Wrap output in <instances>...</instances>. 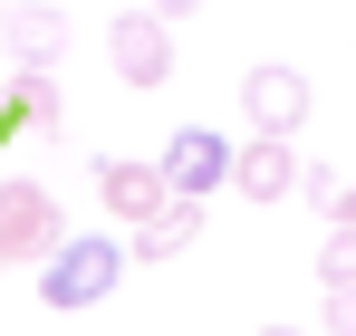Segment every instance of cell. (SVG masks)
I'll return each mask as SVG.
<instances>
[{"mask_svg": "<svg viewBox=\"0 0 356 336\" xmlns=\"http://www.w3.org/2000/svg\"><path fill=\"white\" fill-rule=\"evenodd\" d=\"M116 279H125V240H106V230H67L58 250L39 260V298H49L58 317L67 308H97Z\"/></svg>", "mask_w": 356, "mask_h": 336, "instance_id": "6da1fadb", "label": "cell"}, {"mask_svg": "<svg viewBox=\"0 0 356 336\" xmlns=\"http://www.w3.org/2000/svg\"><path fill=\"white\" fill-rule=\"evenodd\" d=\"M67 240V212L49 183H0V260H49Z\"/></svg>", "mask_w": 356, "mask_h": 336, "instance_id": "7a4b0ae2", "label": "cell"}, {"mask_svg": "<svg viewBox=\"0 0 356 336\" xmlns=\"http://www.w3.org/2000/svg\"><path fill=\"white\" fill-rule=\"evenodd\" d=\"M106 67L125 87H174V19L164 10H125L106 29Z\"/></svg>", "mask_w": 356, "mask_h": 336, "instance_id": "3957f363", "label": "cell"}, {"mask_svg": "<svg viewBox=\"0 0 356 336\" xmlns=\"http://www.w3.org/2000/svg\"><path fill=\"white\" fill-rule=\"evenodd\" d=\"M241 115H250V135H298V125H308V77L280 67V58H260V67L241 77Z\"/></svg>", "mask_w": 356, "mask_h": 336, "instance_id": "277c9868", "label": "cell"}, {"mask_svg": "<svg viewBox=\"0 0 356 336\" xmlns=\"http://www.w3.org/2000/svg\"><path fill=\"white\" fill-rule=\"evenodd\" d=\"M67 39H77V29H67V10H49V0H10V10H0V49L19 58V67H58Z\"/></svg>", "mask_w": 356, "mask_h": 336, "instance_id": "5b68a950", "label": "cell"}, {"mask_svg": "<svg viewBox=\"0 0 356 336\" xmlns=\"http://www.w3.org/2000/svg\"><path fill=\"white\" fill-rule=\"evenodd\" d=\"M97 202L135 230V221H154V212L174 202V183H164V164H125V154H106V164H97Z\"/></svg>", "mask_w": 356, "mask_h": 336, "instance_id": "8992f818", "label": "cell"}, {"mask_svg": "<svg viewBox=\"0 0 356 336\" xmlns=\"http://www.w3.org/2000/svg\"><path fill=\"white\" fill-rule=\"evenodd\" d=\"M232 192L241 202H289L298 192V144L289 135H250V144L232 154Z\"/></svg>", "mask_w": 356, "mask_h": 336, "instance_id": "52a82bcc", "label": "cell"}, {"mask_svg": "<svg viewBox=\"0 0 356 336\" xmlns=\"http://www.w3.org/2000/svg\"><path fill=\"white\" fill-rule=\"evenodd\" d=\"M164 183L193 192V202H212V183H232V144H222L212 125H183L174 144H164Z\"/></svg>", "mask_w": 356, "mask_h": 336, "instance_id": "ba28073f", "label": "cell"}, {"mask_svg": "<svg viewBox=\"0 0 356 336\" xmlns=\"http://www.w3.org/2000/svg\"><path fill=\"white\" fill-rule=\"evenodd\" d=\"M193 240H202V202H193V192H174V202H164L154 221H135V230H125V260L164 269V260H183Z\"/></svg>", "mask_w": 356, "mask_h": 336, "instance_id": "9c48e42d", "label": "cell"}, {"mask_svg": "<svg viewBox=\"0 0 356 336\" xmlns=\"http://www.w3.org/2000/svg\"><path fill=\"white\" fill-rule=\"evenodd\" d=\"M10 106H19V125H39V135H58V125H67L58 87H49V67H19V96H10Z\"/></svg>", "mask_w": 356, "mask_h": 336, "instance_id": "30bf717a", "label": "cell"}, {"mask_svg": "<svg viewBox=\"0 0 356 336\" xmlns=\"http://www.w3.org/2000/svg\"><path fill=\"white\" fill-rule=\"evenodd\" d=\"M318 288H356V230H337V240L318 250Z\"/></svg>", "mask_w": 356, "mask_h": 336, "instance_id": "8fae6325", "label": "cell"}, {"mask_svg": "<svg viewBox=\"0 0 356 336\" xmlns=\"http://www.w3.org/2000/svg\"><path fill=\"white\" fill-rule=\"evenodd\" d=\"M327 336H356V288H327Z\"/></svg>", "mask_w": 356, "mask_h": 336, "instance_id": "7c38bea8", "label": "cell"}, {"mask_svg": "<svg viewBox=\"0 0 356 336\" xmlns=\"http://www.w3.org/2000/svg\"><path fill=\"white\" fill-rule=\"evenodd\" d=\"M318 212H327V221H337V230H356V183H337V192H327Z\"/></svg>", "mask_w": 356, "mask_h": 336, "instance_id": "4fadbf2b", "label": "cell"}, {"mask_svg": "<svg viewBox=\"0 0 356 336\" xmlns=\"http://www.w3.org/2000/svg\"><path fill=\"white\" fill-rule=\"evenodd\" d=\"M145 10H164V19H183V10H193V0H145Z\"/></svg>", "mask_w": 356, "mask_h": 336, "instance_id": "5bb4252c", "label": "cell"}, {"mask_svg": "<svg viewBox=\"0 0 356 336\" xmlns=\"http://www.w3.org/2000/svg\"><path fill=\"white\" fill-rule=\"evenodd\" d=\"M270 336H308V327H270Z\"/></svg>", "mask_w": 356, "mask_h": 336, "instance_id": "9a60e30c", "label": "cell"}, {"mask_svg": "<svg viewBox=\"0 0 356 336\" xmlns=\"http://www.w3.org/2000/svg\"><path fill=\"white\" fill-rule=\"evenodd\" d=\"M0 10H10V0H0Z\"/></svg>", "mask_w": 356, "mask_h": 336, "instance_id": "2e32d148", "label": "cell"}]
</instances>
